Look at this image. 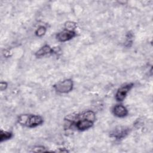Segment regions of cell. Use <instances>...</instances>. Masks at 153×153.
<instances>
[{
  "label": "cell",
  "instance_id": "52a82bcc",
  "mask_svg": "<svg viewBox=\"0 0 153 153\" xmlns=\"http://www.w3.org/2000/svg\"><path fill=\"white\" fill-rule=\"evenodd\" d=\"M113 112L118 117H124L128 114L127 109L122 105H116L113 109Z\"/></svg>",
  "mask_w": 153,
  "mask_h": 153
},
{
  "label": "cell",
  "instance_id": "8fae6325",
  "mask_svg": "<svg viewBox=\"0 0 153 153\" xmlns=\"http://www.w3.org/2000/svg\"><path fill=\"white\" fill-rule=\"evenodd\" d=\"M65 28H66V30H74L76 27V25L75 24V23L74 22H68L65 23Z\"/></svg>",
  "mask_w": 153,
  "mask_h": 153
},
{
  "label": "cell",
  "instance_id": "277c9868",
  "mask_svg": "<svg viewBox=\"0 0 153 153\" xmlns=\"http://www.w3.org/2000/svg\"><path fill=\"white\" fill-rule=\"evenodd\" d=\"M133 84L130 83V84L125 85L124 86H123L121 88H120L118 90V91L116 93V95H115L116 100L119 102L123 101L125 99L128 92L133 87Z\"/></svg>",
  "mask_w": 153,
  "mask_h": 153
},
{
  "label": "cell",
  "instance_id": "5b68a950",
  "mask_svg": "<svg viewBox=\"0 0 153 153\" xmlns=\"http://www.w3.org/2000/svg\"><path fill=\"white\" fill-rule=\"evenodd\" d=\"M75 36V32L73 30H65L57 33V38L62 42H65L73 38Z\"/></svg>",
  "mask_w": 153,
  "mask_h": 153
},
{
  "label": "cell",
  "instance_id": "5bb4252c",
  "mask_svg": "<svg viewBox=\"0 0 153 153\" xmlns=\"http://www.w3.org/2000/svg\"><path fill=\"white\" fill-rule=\"evenodd\" d=\"M7 87V83L6 82H1L0 83V89L1 91L5 90Z\"/></svg>",
  "mask_w": 153,
  "mask_h": 153
},
{
  "label": "cell",
  "instance_id": "7a4b0ae2",
  "mask_svg": "<svg viewBox=\"0 0 153 153\" xmlns=\"http://www.w3.org/2000/svg\"><path fill=\"white\" fill-rule=\"evenodd\" d=\"M43 123V120L41 117L35 115H27L25 126L29 127H33L41 124Z\"/></svg>",
  "mask_w": 153,
  "mask_h": 153
},
{
  "label": "cell",
  "instance_id": "3957f363",
  "mask_svg": "<svg viewBox=\"0 0 153 153\" xmlns=\"http://www.w3.org/2000/svg\"><path fill=\"white\" fill-rule=\"evenodd\" d=\"M129 132V128L126 127H118L110 133V136L116 139H121L125 137Z\"/></svg>",
  "mask_w": 153,
  "mask_h": 153
},
{
  "label": "cell",
  "instance_id": "8992f818",
  "mask_svg": "<svg viewBox=\"0 0 153 153\" xmlns=\"http://www.w3.org/2000/svg\"><path fill=\"white\" fill-rule=\"evenodd\" d=\"M93 124V122L85 119L81 118L79 119L76 123V127L79 130H84L90 128Z\"/></svg>",
  "mask_w": 153,
  "mask_h": 153
},
{
  "label": "cell",
  "instance_id": "30bf717a",
  "mask_svg": "<svg viewBox=\"0 0 153 153\" xmlns=\"http://www.w3.org/2000/svg\"><path fill=\"white\" fill-rule=\"evenodd\" d=\"M12 137V133L8 131L1 130L0 134V141L2 142L4 140L10 139Z\"/></svg>",
  "mask_w": 153,
  "mask_h": 153
},
{
  "label": "cell",
  "instance_id": "6da1fadb",
  "mask_svg": "<svg viewBox=\"0 0 153 153\" xmlns=\"http://www.w3.org/2000/svg\"><path fill=\"white\" fill-rule=\"evenodd\" d=\"M53 87L57 92L61 93H66L72 90L73 82L71 79H68L56 83Z\"/></svg>",
  "mask_w": 153,
  "mask_h": 153
},
{
  "label": "cell",
  "instance_id": "4fadbf2b",
  "mask_svg": "<svg viewBox=\"0 0 153 153\" xmlns=\"http://www.w3.org/2000/svg\"><path fill=\"white\" fill-rule=\"evenodd\" d=\"M33 152H45L47 151V150L45 149V148L44 146H36L33 149Z\"/></svg>",
  "mask_w": 153,
  "mask_h": 153
},
{
  "label": "cell",
  "instance_id": "ba28073f",
  "mask_svg": "<svg viewBox=\"0 0 153 153\" xmlns=\"http://www.w3.org/2000/svg\"><path fill=\"white\" fill-rule=\"evenodd\" d=\"M81 118L85 119V120L91 121L92 122H94L96 119V116H95V114L93 111H87L81 114H78V120Z\"/></svg>",
  "mask_w": 153,
  "mask_h": 153
},
{
  "label": "cell",
  "instance_id": "7c38bea8",
  "mask_svg": "<svg viewBox=\"0 0 153 153\" xmlns=\"http://www.w3.org/2000/svg\"><path fill=\"white\" fill-rule=\"evenodd\" d=\"M46 32V29L44 26H40L35 32L36 35L38 36H43Z\"/></svg>",
  "mask_w": 153,
  "mask_h": 153
},
{
  "label": "cell",
  "instance_id": "9c48e42d",
  "mask_svg": "<svg viewBox=\"0 0 153 153\" xmlns=\"http://www.w3.org/2000/svg\"><path fill=\"white\" fill-rule=\"evenodd\" d=\"M53 49L48 46V45H45L44 46H43L41 48H40L38 51H36V53H35V55L36 57H41L43 56H45L46 54H50L53 53Z\"/></svg>",
  "mask_w": 153,
  "mask_h": 153
}]
</instances>
